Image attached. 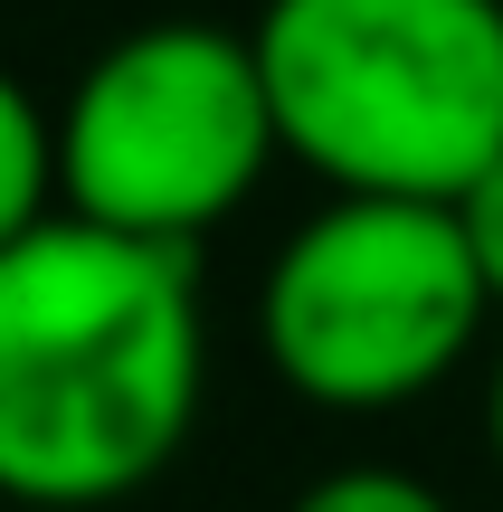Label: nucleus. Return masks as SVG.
<instances>
[{"label": "nucleus", "mask_w": 503, "mask_h": 512, "mask_svg": "<svg viewBox=\"0 0 503 512\" xmlns=\"http://www.w3.org/2000/svg\"><path fill=\"white\" fill-rule=\"evenodd\" d=\"M57 209V114L0 67V247Z\"/></svg>", "instance_id": "nucleus-5"}, {"label": "nucleus", "mask_w": 503, "mask_h": 512, "mask_svg": "<svg viewBox=\"0 0 503 512\" xmlns=\"http://www.w3.org/2000/svg\"><path fill=\"white\" fill-rule=\"evenodd\" d=\"M285 512H456V503L428 475H409V465H333V475H314Z\"/></svg>", "instance_id": "nucleus-6"}, {"label": "nucleus", "mask_w": 503, "mask_h": 512, "mask_svg": "<svg viewBox=\"0 0 503 512\" xmlns=\"http://www.w3.org/2000/svg\"><path fill=\"white\" fill-rule=\"evenodd\" d=\"M456 228H466L475 275H485V294H494V313H503V152L475 171L466 190H456Z\"/></svg>", "instance_id": "nucleus-7"}, {"label": "nucleus", "mask_w": 503, "mask_h": 512, "mask_svg": "<svg viewBox=\"0 0 503 512\" xmlns=\"http://www.w3.org/2000/svg\"><path fill=\"white\" fill-rule=\"evenodd\" d=\"M494 294L456 228V200H361L333 190L257 285V342L295 399L380 418L475 361Z\"/></svg>", "instance_id": "nucleus-3"}, {"label": "nucleus", "mask_w": 503, "mask_h": 512, "mask_svg": "<svg viewBox=\"0 0 503 512\" xmlns=\"http://www.w3.org/2000/svg\"><path fill=\"white\" fill-rule=\"evenodd\" d=\"M276 152L257 38L219 19H152L105 38L57 105V209L200 247L257 200Z\"/></svg>", "instance_id": "nucleus-4"}, {"label": "nucleus", "mask_w": 503, "mask_h": 512, "mask_svg": "<svg viewBox=\"0 0 503 512\" xmlns=\"http://www.w3.org/2000/svg\"><path fill=\"white\" fill-rule=\"evenodd\" d=\"M485 456L503 475V342H494V380H485Z\"/></svg>", "instance_id": "nucleus-8"}, {"label": "nucleus", "mask_w": 503, "mask_h": 512, "mask_svg": "<svg viewBox=\"0 0 503 512\" xmlns=\"http://www.w3.org/2000/svg\"><path fill=\"white\" fill-rule=\"evenodd\" d=\"M247 38L323 190L456 200L503 152V0H266Z\"/></svg>", "instance_id": "nucleus-2"}, {"label": "nucleus", "mask_w": 503, "mask_h": 512, "mask_svg": "<svg viewBox=\"0 0 503 512\" xmlns=\"http://www.w3.org/2000/svg\"><path fill=\"white\" fill-rule=\"evenodd\" d=\"M200 247L48 209L0 247V503H133L200 427Z\"/></svg>", "instance_id": "nucleus-1"}]
</instances>
